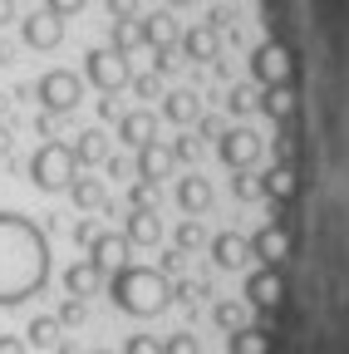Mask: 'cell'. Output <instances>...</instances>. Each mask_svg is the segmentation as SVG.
Here are the masks:
<instances>
[{
  "instance_id": "cell-1",
  "label": "cell",
  "mask_w": 349,
  "mask_h": 354,
  "mask_svg": "<svg viewBox=\"0 0 349 354\" xmlns=\"http://www.w3.org/2000/svg\"><path fill=\"white\" fill-rule=\"evenodd\" d=\"M50 281V236L20 212H0V305H20Z\"/></svg>"
},
{
  "instance_id": "cell-2",
  "label": "cell",
  "mask_w": 349,
  "mask_h": 354,
  "mask_svg": "<svg viewBox=\"0 0 349 354\" xmlns=\"http://www.w3.org/2000/svg\"><path fill=\"white\" fill-rule=\"evenodd\" d=\"M109 300L123 310V315L148 320V315H158V310L172 305V281L162 271H153V266L128 261V266H118V271L109 276Z\"/></svg>"
},
{
  "instance_id": "cell-3",
  "label": "cell",
  "mask_w": 349,
  "mask_h": 354,
  "mask_svg": "<svg viewBox=\"0 0 349 354\" xmlns=\"http://www.w3.org/2000/svg\"><path fill=\"white\" fill-rule=\"evenodd\" d=\"M74 172H79V162H74L69 143H59V138H45L30 158V183L39 192H64L74 183Z\"/></svg>"
},
{
  "instance_id": "cell-4",
  "label": "cell",
  "mask_w": 349,
  "mask_h": 354,
  "mask_svg": "<svg viewBox=\"0 0 349 354\" xmlns=\"http://www.w3.org/2000/svg\"><path fill=\"white\" fill-rule=\"evenodd\" d=\"M30 94L39 99V109H45V113L64 118V113H74V109L84 104V79H79L74 69H45V74L35 79Z\"/></svg>"
},
{
  "instance_id": "cell-5",
  "label": "cell",
  "mask_w": 349,
  "mask_h": 354,
  "mask_svg": "<svg viewBox=\"0 0 349 354\" xmlns=\"http://www.w3.org/2000/svg\"><path fill=\"white\" fill-rule=\"evenodd\" d=\"M84 79H89L99 94H118V88H128V79H133V69H128V55L118 50H89L84 55Z\"/></svg>"
},
{
  "instance_id": "cell-6",
  "label": "cell",
  "mask_w": 349,
  "mask_h": 354,
  "mask_svg": "<svg viewBox=\"0 0 349 354\" xmlns=\"http://www.w3.org/2000/svg\"><path fill=\"white\" fill-rule=\"evenodd\" d=\"M261 133L256 128H222V138H216V158H222L232 172H241V167H256V158H261Z\"/></svg>"
},
{
  "instance_id": "cell-7",
  "label": "cell",
  "mask_w": 349,
  "mask_h": 354,
  "mask_svg": "<svg viewBox=\"0 0 349 354\" xmlns=\"http://www.w3.org/2000/svg\"><path fill=\"white\" fill-rule=\"evenodd\" d=\"M251 79H256V84H285V79H290L285 44H276V39L256 44V50H251Z\"/></svg>"
},
{
  "instance_id": "cell-8",
  "label": "cell",
  "mask_w": 349,
  "mask_h": 354,
  "mask_svg": "<svg viewBox=\"0 0 349 354\" xmlns=\"http://www.w3.org/2000/svg\"><path fill=\"white\" fill-rule=\"evenodd\" d=\"M20 39L30 44V50H59L64 44V20L50 15V10H35L20 20Z\"/></svg>"
},
{
  "instance_id": "cell-9",
  "label": "cell",
  "mask_w": 349,
  "mask_h": 354,
  "mask_svg": "<svg viewBox=\"0 0 349 354\" xmlns=\"http://www.w3.org/2000/svg\"><path fill=\"white\" fill-rule=\"evenodd\" d=\"M178 44H182V59H192V64H216V59H222V35H216L207 20L182 30Z\"/></svg>"
},
{
  "instance_id": "cell-10",
  "label": "cell",
  "mask_w": 349,
  "mask_h": 354,
  "mask_svg": "<svg viewBox=\"0 0 349 354\" xmlns=\"http://www.w3.org/2000/svg\"><path fill=\"white\" fill-rule=\"evenodd\" d=\"M281 295H285V281H281L276 266H261V271L246 276V305L251 310H276Z\"/></svg>"
},
{
  "instance_id": "cell-11",
  "label": "cell",
  "mask_w": 349,
  "mask_h": 354,
  "mask_svg": "<svg viewBox=\"0 0 349 354\" xmlns=\"http://www.w3.org/2000/svg\"><path fill=\"white\" fill-rule=\"evenodd\" d=\"M207 251H211V261H216V271H241V266L251 261V246H246L241 232H216V236L207 241Z\"/></svg>"
},
{
  "instance_id": "cell-12",
  "label": "cell",
  "mask_w": 349,
  "mask_h": 354,
  "mask_svg": "<svg viewBox=\"0 0 349 354\" xmlns=\"http://www.w3.org/2000/svg\"><path fill=\"white\" fill-rule=\"evenodd\" d=\"M118 138H123V148L153 143V138H158V113H153V109H128V113H118Z\"/></svg>"
},
{
  "instance_id": "cell-13",
  "label": "cell",
  "mask_w": 349,
  "mask_h": 354,
  "mask_svg": "<svg viewBox=\"0 0 349 354\" xmlns=\"http://www.w3.org/2000/svg\"><path fill=\"white\" fill-rule=\"evenodd\" d=\"M123 236H128V246H158V241H162V216H158V207L128 212V216H123Z\"/></svg>"
},
{
  "instance_id": "cell-14",
  "label": "cell",
  "mask_w": 349,
  "mask_h": 354,
  "mask_svg": "<svg viewBox=\"0 0 349 354\" xmlns=\"http://www.w3.org/2000/svg\"><path fill=\"white\" fill-rule=\"evenodd\" d=\"M133 172H138V183H148V187H158L162 183V177L172 172V148L167 143H143L138 148V162H133Z\"/></svg>"
},
{
  "instance_id": "cell-15",
  "label": "cell",
  "mask_w": 349,
  "mask_h": 354,
  "mask_svg": "<svg viewBox=\"0 0 349 354\" xmlns=\"http://www.w3.org/2000/svg\"><path fill=\"white\" fill-rule=\"evenodd\" d=\"M128 236L123 232H99L94 241H89V261L99 266V271H118V266H128Z\"/></svg>"
},
{
  "instance_id": "cell-16",
  "label": "cell",
  "mask_w": 349,
  "mask_h": 354,
  "mask_svg": "<svg viewBox=\"0 0 349 354\" xmlns=\"http://www.w3.org/2000/svg\"><path fill=\"white\" fill-rule=\"evenodd\" d=\"M69 153H74L79 167H104L113 148H109V133H104V128H84V133H74Z\"/></svg>"
},
{
  "instance_id": "cell-17",
  "label": "cell",
  "mask_w": 349,
  "mask_h": 354,
  "mask_svg": "<svg viewBox=\"0 0 349 354\" xmlns=\"http://www.w3.org/2000/svg\"><path fill=\"white\" fill-rule=\"evenodd\" d=\"M211 202H216V192H211V183L202 172H187L182 183H178V207L187 212V216H202V212H211Z\"/></svg>"
},
{
  "instance_id": "cell-18",
  "label": "cell",
  "mask_w": 349,
  "mask_h": 354,
  "mask_svg": "<svg viewBox=\"0 0 349 354\" xmlns=\"http://www.w3.org/2000/svg\"><path fill=\"white\" fill-rule=\"evenodd\" d=\"M138 35H143L148 50H172L182 30H178V20H172L167 10H153V15H143V20H138Z\"/></svg>"
},
{
  "instance_id": "cell-19",
  "label": "cell",
  "mask_w": 349,
  "mask_h": 354,
  "mask_svg": "<svg viewBox=\"0 0 349 354\" xmlns=\"http://www.w3.org/2000/svg\"><path fill=\"white\" fill-rule=\"evenodd\" d=\"M246 246H251V256H256L261 266H281L285 251H290V236H285L281 227H261L256 236H246Z\"/></svg>"
},
{
  "instance_id": "cell-20",
  "label": "cell",
  "mask_w": 349,
  "mask_h": 354,
  "mask_svg": "<svg viewBox=\"0 0 349 354\" xmlns=\"http://www.w3.org/2000/svg\"><path fill=\"white\" fill-rule=\"evenodd\" d=\"M162 118L178 123V128H192L202 118V99L192 94V88H172V94H162Z\"/></svg>"
},
{
  "instance_id": "cell-21",
  "label": "cell",
  "mask_w": 349,
  "mask_h": 354,
  "mask_svg": "<svg viewBox=\"0 0 349 354\" xmlns=\"http://www.w3.org/2000/svg\"><path fill=\"white\" fill-rule=\"evenodd\" d=\"M99 286H104V271H99V266H94L89 256H84V261H74L69 271H64V290H69V295H79V300H89Z\"/></svg>"
},
{
  "instance_id": "cell-22",
  "label": "cell",
  "mask_w": 349,
  "mask_h": 354,
  "mask_svg": "<svg viewBox=\"0 0 349 354\" xmlns=\"http://www.w3.org/2000/svg\"><path fill=\"white\" fill-rule=\"evenodd\" d=\"M64 192L74 197V207H79V212H104V202H109L104 177H79V172H74V183H69Z\"/></svg>"
},
{
  "instance_id": "cell-23",
  "label": "cell",
  "mask_w": 349,
  "mask_h": 354,
  "mask_svg": "<svg viewBox=\"0 0 349 354\" xmlns=\"http://www.w3.org/2000/svg\"><path fill=\"white\" fill-rule=\"evenodd\" d=\"M256 109L266 113V118H276V123H285L290 109H295V104H290V88H285V84H266V88L256 94Z\"/></svg>"
},
{
  "instance_id": "cell-24",
  "label": "cell",
  "mask_w": 349,
  "mask_h": 354,
  "mask_svg": "<svg viewBox=\"0 0 349 354\" xmlns=\"http://www.w3.org/2000/svg\"><path fill=\"white\" fill-rule=\"evenodd\" d=\"M266 349H271V335H266V330L241 325V330L227 335V354H266Z\"/></svg>"
},
{
  "instance_id": "cell-25",
  "label": "cell",
  "mask_w": 349,
  "mask_h": 354,
  "mask_svg": "<svg viewBox=\"0 0 349 354\" xmlns=\"http://www.w3.org/2000/svg\"><path fill=\"white\" fill-rule=\"evenodd\" d=\"M25 339H30V344H39V349H55V344L64 339V325H59L55 315H35V320L25 325Z\"/></svg>"
},
{
  "instance_id": "cell-26",
  "label": "cell",
  "mask_w": 349,
  "mask_h": 354,
  "mask_svg": "<svg viewBox=\"0 0 349 354\" xmlns=\"http://www.w3.org/2000/svg\"><path fill=\"white\" fill-rule=\"evenodd\" d=\"M295 192V177H290V162H276L271 172H261V197H276V202H285Z\"/></svg>"
},
{
  "instance_id": "cell-27",
  "label": "cell",
  "mask_w": 349,
  "mask_h": 354,
  "mask_svg": "<svg viewBox=\"0 0 349 354\" xmlns=\"http://www.w3.org/2000/svg\"><path fill=\"white\" fill-rule=\"evenodd\" d=\"M109 50H118V55H133L138 50V44H143V35H138V20H113L109 25Z\"/></svg>"
},
{
  "instance_id": "cell-28",
  "label": "cell",
  "mask_w": 349,
  "mask_h": 354,
  "mask_svg": "<svg viewBox=\"0 0 349 354\" xmlns=\"http://www.w3.org/2000/svg\"><path fill=\"white\" fill-rule=\"evenodd\" d=\"M202 241H207V232H202V221H197V216H182V221H178V232H172V246H178V251L187 256V251H197Z\"/></svg>"
},
{
  "instance_id": "cell-29",
  "label": "cell",
  "mask_w": 349,
  "mask_h": 354,
  "mask_svg": "<svg viewBox=\"0 0 349 354\" xmlns=\"http://www.w3.org/2000/svg\"><path fill=\"white\" fill-rule=\"evenodd\" d=\"M232 197H236V202H256V197H261V177H256L251 167L232 172Z\"/></svg>"
},
{
  "instance_id": "cell-30",
  "label": "cell",
  "mask_w": 349,
  "mask_h": 354,
  "mask_svg": "<svg viewBox=\"0 0 349 354\" xmlns=\"http://www.w3.org/2000/svg\"><path fill=\"white\" fill-rule=\"evenodd\" d=\"M211 320H216V325H222V330L232 335V330H241V320H246V310H241L236 300H216V305H211Z\"/></svg>"
},
{
  "instance_id": "cell-31",
  "label": "cell",
  "mask_w": 349,
  "mask_h": 354,
  "mask_svg": "<svg viewBox=\"0 0 349 354\" xmlns=\"http://www.w3.org/2000/svg\"><path fill=\"white\" fill-rule=\"evenodd\" d=\"M251 109H256L251 84H232V88H227V113H232V118H246Z\"/></svg>"
},
{
  "instance_id": "cell-32",
  "label": "cell",
  "mask_w": 349,
  "mask_h": 354,
  "mask_svg": "<svg viewBox=\"0 0 349 354\" xmlns=\"http://www.w3.org/2000/svg\"><path fill=\"white\" fill-rule=\"evenodd\" d=\"M162 354H202V344H197L192 330H178V335H167V339H162Z\"/></svg>"
},
{
  "instance_id": "cell-33",
  "label": "cell",
  "mask_w": 349,
  "mask_h": 354,
  "mask_svg": "<svg viewBox=\"0 0 349 354\" xmlns=\"http://www.w3.org/2000/svg\"><path fill=\"white\" fill-rule=\"evenodd\" d=\"M172 148V162H197L202 158V138H192V133H182L178 143H167Z\"/></svg>"
},
{
  "instance_id": "cell-34",
  "label": "cell",
  "mask_w": 349,
  "mask_h": 354,
  "mask_svg": "<svg viewBox=\"0 0 349 354\" xmlns=\"http://www.w3.org/2000/svg\"><path fill=\"white\" fill-rule=\"evenodd\" d=\"M128 88H133L138 99H158V94H162V79H158V74H133V79H128Z\"/></svg>"
},
{
  "instance_id": "cell-35",
  "label": "cell",
  "mask_w": 349,
  "mask_h": 354,
  "mask_svg": "<svg viewBox=\"0 0 349 354\" xmlns=\"http://www.w3.org/2000/svg\"><path fill=\"white\" fill-rule=\"evenodd\" d=\"M55 320H59V325H69V330H74V325H84V300H79V295H64V305H59V315H55Z\"/></svg>"
},
{
  "instance_id": "cell-36",
  "label": "cell",
  "mask_w": 349,
  "mask_h": 354,
  "mask_svg": "<svg viewBox=\"0 0 349 354\" xmlns=\"http://www.w3.org/2000/svg\"><path fill=\"white\" fill-rule=\"evenodd\" d=\"M202 295H211L202 281H178V286H172V300H182V305H197Z\"/></svg>"
},
{
  "instance_id": "cell-37",
  "label": "cell",
  "mask_w": 349,
  "mask_h": 354,
  "mask_svg": "<svg viewBox=\"0 0 349 354\" xmlns=\"http://www.w3.org/2000/svg\"><path fill=\"white\" fill-rule=\"evenodd\" d=\"M123 354H162V344L153 335H128L123 339Z\"/></svg>"
},
{
  "instance_id": "cell-38",
  "label": "cell",
  "mask_w": 349,
  "mask_h": 354,
  "mask_svg": "<svg viewBox=\"0 0 349 354\" xmlns=\"http://www.w3.org/2000/svg\"><path fill=\"white\" fill-rule=\"evenodd\" d=\"M109 20H138V0H104Z\"/></svg>"
},
{
  "instance_id": "cell-39",
  "label": "cell",
  "mask_w": 349,
  "mask_h": 354,
  "mask_svg": "<svg viewBox=\"0 0 349 354\" xmlns=\"http://www.w3.org/2000/svg\"><path fill=\"white\" fill-rule=\"evenodd\" d=\"M84 6H89V0H45V10H50V15H59V20H69V15H79Z\"/></svg>"
},
{
  "instance_id": "cell-40",
  "label": "cell",
  "mask_w": 349,
  "mask_h": 354,
  "mask_svg": "<svg viewBox=\"0 0 349 354\" xmlns=\"http://www.w3.org/2000/svg\"><path fill=\"white\" fill-rule=\"evenodd\" d=\"M138 207H153V187H148V183H133V187H128V212H138Z\"/></svg>"
},
{
  "instance_id": "cell-41",
  "label": "cell",
  "mask_w": 349,
  "mask_h": 354,
  "mask_svg": "<svg viewBox=\"0 0 349 354\" xmlns=\"http://www.w3.org/2000/svg\"><path fill=\"white\" fill-rule=\"evenodd\" d=\"M35 133H39V138H59V118L39 109V118H35Z\"/></svg>"
},
{
  "instance_id": "cell-42",
  "label": "cell",
  "mask_w": 349,
  "mask_h": 354,
  "mask_svg": "<svg viewBox=\"0 0 349 354\" xmlns=\"http://www.w3.org/2000/svg\"><path fill=\"white\" fill-rule=\"evenodd\" d=\"M192 138H202V143H207V138H222V118H207V113H202V118H197V133H192Z\"/></svg>"
},
{
  "instance_id": "cell-43",
  "label": "cell",
  "mask_w": 349,
  "mask_h": 354,
  "mask_svg": "<svg viewBox=\"0 0 349 354\" xmlns=\"http://www.w3.org/2000/svg\"><path fill=\"white\" fill-rule=\"evenodd\" d=\"M172 69H178V55H172V50H153V74L162 79V74H172Z\"/></svg>"
},
{
  "instance_id": "cell-44",
  "label": "cell",
  "mask_w": 349,
  "mask_h": 354,
  "mask_svg": "<svg viewBox=\"0 0 349 354\" xmlns=\"http://www.w3.org/2000/svg\"><path fill=\"white\" fill-rule=\"evenodd\" d=\"M158 271H162V276H178V271H182V251H178V246L162 251V266H158Z\"/></svg>"
},
{
  "instance_id": "cell-45",
  "label": "cell",
  "mask_w": 349,
  "mask_h": 354,
  "mask_svg": "<svg viewBox=\"0 0 349 354\" xmlns=\"http://www.w3.org/2000/svg\"><path fill=\"white\" fill-rule=\"evenodd\" d=\"M94 236H99V227H94V221H74V241H79V246H89Z\"/></svg>"
},
{
  "instance_id": "cell-46",
  "label": "cell",
  "mask_w": 349,
  "mask_h": 354,
  "mask_svg": "<svg viewBox=\"0 0 349 354\" xmlns=\"http://www.w3.org/2000/svg\"><path fill=\"white\" fill-rule=\"evenodd\" d=\"M118 113H123V109H118V99H113V94H104V99H99V118H113V123H118Z\"/></svg>"
},
{
  "instance_id": "cell-47",
  "label": "cell",
  "mask_w": 349,
  "mask_h": 354,
  "mask_svg": "<svg viewBox=\"0 0 349 354\" xmlns=\"http://www.w3.org/2000/svg\"><path fill=\"white\" fill-rule=\"evenodd\" d=\"M0 354H25V339L20 335H0Z\"/></svg>"
},
{
  "instance_id": "cell-48",
  "label": "cell",
  "mask_w": 349,
  "mask_h": 354,
  "mask_svg": "<svg viewBox=\"0 0 349 354\" xmlns=\"http://www.w3.org/2000/svg\"><path fill=\"white\" fill-rule=\"evenodd\" d=\"M6 64H15V44H10V39H0V69H6Z\"/></svg>"
},
{
  "instance_id": "cell-49",
  "label": "cell",
  "mask_w": 349,
  "mask_h": 354,
  "mask_svg": "<svg viewBox=\"0 0 349 354\" xmlns=\"http://www.w3.org/2000/svg\"><path fill=\"white\" fill-rule=\"evenodd\" d=\"M15 20V0H0V30H6Z\"/></svg>"
},
{
  "instance_id": "cell-50",
  "label": "cell",
  "mask_w": 349,
  "mask_h": 354,
  "mask_svg": "<svg viewBox=\"0 0 349 354\" xmlns=\"http://www.w3.org/2000/svg\"><path fill=\"white\" fill-rule=\"evenodd\" d=\"M104 167H109L113 177H128V162H123V158H113V153H109V162H104Z\"/></svg>"
},
{
  "instance_id": "cell-51",
  "label": "cell",
  "mask_w": 349,
  "mask_h": 354,
  "mask_svg": "<svg viewBox=\"0 0 349 354\" xmlns=\"http://www.w3.org/2000/svg\"><path fill=\"white\" fill-rule=\"evenodd\" d=\"M0 158H10V128L0 123Z\"/></svg>"
},
{
  "instance_id": "cell-52",
  "label": "cell",
  "mask_w": 349,
  "mask_h": 354,
  "mask_svg": "<svg viewBox=\"0 0 349 354\" xmlns=\"http://www.w3.org/2000/svg\"><path fill=\"white\" fill-rule=\"evenodd\" d=\"M162 6H167V10H182V6H192V0H162Z\"/></svg>"
},
{
  "instance_id": "cell-53",
  "label": "cell",
  "mask_w": 349,
  "mask_h": 354,
  "mask_svg": "<svg viewBox=\"0 0 349 354\" xmlns=\"http://www.w3.org/2000/svg\"><path fill=\"white\" fill-rule=\"evenodd\" d=\"M6 104H10V99H6V94H0V113H6Z\"/></svg>"
},
{
  "instance_id": "cell-54",
  "label": "cell",
  "mask_w": 349,
  "mask_h": 354,
  "mask_svg": "<svg viewBox=\"0 0 349 354\" xmlns=\"http://www.w3.org/2000/svg\"><path fill=\"white\" fill-rule=\"evenodd\" d=\"M94 354H113V349H94Z\"/></svg>"
}]
</instances>
